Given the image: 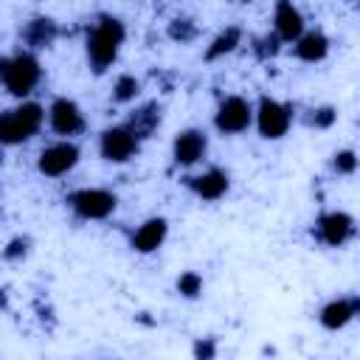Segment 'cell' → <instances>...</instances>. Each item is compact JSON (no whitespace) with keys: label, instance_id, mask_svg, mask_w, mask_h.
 <instances>
[{"label":"cell","instance_id":"d6986e66","mask_svg":"<svg viewBox=\"0 0 360 360\" xmlns=\"http://www.w3.org/2000/svg\"><path fill=\"white\" fill-rule=\"evenodd\" d=\"M239 39H242V31H239L236 25H231V28L219 31V34L211 39V45H208V51H205V59H219V56L231 53V51L239 45Z\"/></svg>","mask_w":360,"mask_h":360},{"label":"cell","instance_id":"6da1fadb","mask_svg":"<svg viewBox=\"0 0 360 360\" xmlns=\"http://www.w3.org/2000/svg\"><path fill=\"white\" fill-rule=\"evenodd\" d=\"M124 37H127L124 22L110 14H101L98 22L87 31V62L93 65L96 73H104L118 59Z\"/></svg>","mask_w":360,"mask_h":360},{"label":"cell","instance_id":"484cf974","mask_svg":"<svg viewBox=\"0 0 360 360\" xmlns=\"http://www.w3.org/2000/svg\"><path fill=\"white\" fill-rule=\"evenodd\" d=\"M25 250H28V239L14 236V239L3 248V256H6V259H20V256H25Z\"/></svg>","mask_w":360,"mask_h":360},{"label":"cell","instance_id":"4fadbf2b","mask_svg":"<svg viewBox=\"0 0 360 360\" xmlns=\"http://www.w3.org/2000/svg\"><path fill=\"white\" fill-rule=\"evenodd\" d=\"M357 309H360V298L357 295H352V298H332V301H326L321 307L318 321H321L323 329H332L335 332V329H343L346 323H352L354 315H357Z\"/></svg>","mask_w":360,"mask_h":360},{"label":"cell","instance_id":"83f0119b","mask_svg":"<svg viewBox=\"0 0 360 360\" xmlns=\"http://www.w3.org/2000/svg\"><path fill=\"white\" fill-rule=\"evenodd\" d=\"M0 163H3V149H0Z\"/></svg>","mask_w":360,"mask_h":360},{"label":"cell","instance_id":"ba28073f","mask_svg":"<svg viewBox=\"0 0 360 360\" xmlns=\"http://www.w3.org/2000/svg\"><path fill=\"white\" fill-rule=\"evenodd\" d=\"M79 158H82V149L73 141H56V143H51V146H45L39 152L37 169L45 177H62L79 163Z\"/></svg>","mask_w":360,"mask_h":360},{"label":"cell","instance_id":"277c9868","mask_svg":"<svg viewBox=\"0 0 360 360\" xmlns=\"http://www.w3.org/2000/svg\"><path fill=\"white\" fill-rule=\"evenodd\" d=\"M253 121H256L262 138L278 141V138L287 135L290 121H292V112H290L287 104H281V101H276V98H270V96H262L259 104L253 107Z\"/></svg>","mask_w":360,"mask_h":360},{"label":"cell","instance_id":"9a60e30c","mask_svg":"<svg viewBox=\"0 0 360 360\" xmlns=\"http://www.w3.org/2000/svg\"><path fill=\"white\" fill-rule=\"evenodd\" d=\"M166 233H169V222L163 217H152L146 219L135 233H132V248L138 253H155L163 242H166Z\"/></svg>","mask_w":360,"mask_h":360},{"label":"cell","instance_id":"8fae6325","mask_svg":"<svg viewBox=\"0 0 360 360\" xmlns=\"http://www.w3.org/2000/svg\"><path fill=\"white\" fill-rule=\"evenodd\" d=\"M318 236L329 248H340L354 236V217L346 211H326L318 219Z\"/></svg>","mask_w":360,"mask_h":360},{"label":"cell","instance_id":"e0dca14e","mask_svg":"<svg viewBox=\"0 0 360 360\" xmlns=\"http://www.w3.org/2000/svg\"><path fill=\"white\" fill-rule=\"evenodd\" d=\"M56 22L51 17H34L25 22V31H22V39L31 45V48H48L53 45L56 39Z\"/></svg>","mask_w":360,"mask_h":360},{"label":"cell","instance_id":"44dd1931","mask_svg":"<svg viewBox=\"0 0 360 360\" xmlns=\"http://www.w3.org/2000/svg\"><path fill=\"white\" fill-rule=\"evenodd\" d=\"M177 292H180L183 298H197V295L202 292V276L194 273V270L180 273V276H177Z\"/></svg>","mask_w":360,"mask_h":360},{"label":"cell","instance_id":"2e32d148","mask_svg":"<svg viewBox=\"0 0 360 360\" xmlns=\"http://www.w3.org/2000/svg\"><path fill=\"white\" fill-rule=\"evenodd\" d=\"M292 51L301 62H321L326 59L329 53V37L321 31V28H312V31H304L295 42H292Z\"/></svg>","mask_w":360,"mask_h":360},{"label":"cell","instance_id":"ac0fdd59","mask_svg":"<svg viewBox=\"0 0 360 360\" xmlns=\"http://www.w3.org/2000/svg\"><path fill=\"white\" fill-rule=\"evenodd\" d=\"M160 124V107L158 104H143L141 110H135L132 112V118L127 121V127L135 132V138L141 141V138H146L155 127Z\"/></svg>","mask_w":360,"mask_h":360},{"label":"cell","instance_id":"d4e9b609","mask_svg":"<svg viewBox=\"0 0 360 360\" xmlns=\"http://www.w3.org/2000/svg\"><path fill=\"white\" fill-rule=\"evenodd\" d=\"M217 357V340L214 338H200L194 343V360H214Z\"/></svg>","mask_w":360,"mask_h":360},{"label":"cell","instance_id":"52a82bcc","mask_svg":"<svg viewBox=\"0 0 360 360\" xmlns=\"http://www.w3.org/2000/svg\"><path fill=\"white\" fill-rule=\"evenodd\" d=\"M141 141L135 138V132L127 127V124H115V127H107L98 138V152L104 160L110 163H127L129 158H135Z\"/></svg>","mask_w":360,"mask_h":360},{"label":"cell","instance_id":"7c38bea8","mask_svg":"<svg viewBox=\"0 0 360 360\" xmlns=\"http://www.w3.org/2000/svg\"><path fill=\"white\" fill-rule=\"evenodd\" d=\"M273 31L278 42H295L307 28H304V14L298 6H292L290 0L276 3L273 8Z\"/></svg>","mask_w":360,"mask_h":360},{"label":"cell","instance_id":"cb8c5ba5","mask_svg":"<svg viewBox=\"0 0 360 360\" xmlns=\"http://www.w3.org/2000/svg\"><path fill=\"white\" fill-rule=\"evenodd\" d=\"M335 121H338V110H335V107H318V110H312V127L326 129V127H332Z\"/></svg>","mask_w":360,"mask_h":360},{"label":"cell","instance_id":"7a4b0ae2","mask_svg":"<svg viewBox=\"0 0 360 360\" xmlns=\"http://www.w3.org/2000/svg\"><path fill=\"white\" fill-rule=\"evenodd\" d=\"M45 121V107L37 101H20L17 107L0 110V146L25 143L39 132Z\"/></svg>","mask_w":360,"mask_h":360},{"label":"cell","instance_id":"4316f807","mask_svg":"<svg viewBox=\"0 0 360 360\" xmlns=\"http://www.w3.org/2000/svg\"><path fill=\"white\" fill-rule=\"evenodd\" d=\"M8 59H11V56H0V82L6 79V70H8Z\"/></svg>","mask_w":360,"mask_h":360},{"label":"cell","instance_id":"ffe728a7","mask_svg":"<svg viewBox=\"0 0 360 360\" xmlns=\"http://www.w3.org/2000/svg\"><path fill=\"white\" fill-rule=\"evenodd\" d=\"M138 90H141V82H138L132 73H121V76L115 79V84H112V101L127 104V101H132V98L138 96Z\"/></svg>","mask_w":360,"mask_h":360},{"label":"cell","instance_id":"603a6c76","mask_svg":"<svg viewBox=\"0 0 360 360\" xmlns=\"http://www.w3.org/2000/svg\"><path fill=\"white\" fill-rule=\"evenodd\" d=\"M194 34H197V28H194V22L191 20H172L169 22V37L172 39H180V42H188V39H194Z\"/></svg>","mask_w":360,"mask_h":360},{"label":"cell","instance_id":"8992f818","mask_svg":"<svg viewBox=\"0 0 360 360\" xmlns=\"http://www.w3.org/2000/svg\"><path fill=\"white\" fill-rule=\"evenodd\" d=\"M253 124V104L242 96H225L214 112V127L222 135H239Z\"/></svg>","mask_w":360,"mask_h":360},{"label":"cell","instance_id":"5b68a950","mask_svg":"<svg viewBox=\"0 0 360 360\" xmlns=\"http://www.w3.org/2000/svg\"><path fill=\"white\" fill-rule=\"evenodd\" d=\"M68 202L82 219H107L118 208V197L107 188H79L68 197Z\"/></svg>","mask_w":360,"mask_h":360},{"label":"cell","instance_id":"30bf717a","mask_svg":"<svg viewBox=\"0 0 360 360\" xmlns=\"http://www.w3.org/2000/svg\"><path fill=\"white\" fill-rule=\"evenodd\" d=\"M205 149H208V135L194 127L177 132L172 141V158L177 166H194L197 160L205 158Z\"/></svg>","mask_w":360,"mask_h":360},{"label":"cell","instance_id":"9c48e42d","mask_svg":"<svg viewBox=\"0 0 360 360\" xmlns=\"http://www.w3.org/2000/svg\"><path fill=\"white\" fill-rule=\"evenodd\" d=\"M48 124H51V129H53L56 135H62V138L68 141L70 135H76V132L84 129L82 107H79L73 98L59 96V98H53L51 107H48Z\"/></svg>","mask_w":360,"mask_h":360},{"label":"cell","instance_id":"3957f363","mask_svg":"<svg viewBox=\"0 0 360 360\" xmlns=\"http://www.w3.org/2000/svg\"><path fill=\"white\" fill-rule=\"evenodd\" d=\"M42 79V68H39V59L34 53H17L8 59V70H6V90L17 98H25Z\"/></svg>","mask_w":360,"mask_h":360},{"label":"cell","instance_id":"5bb4252c","mask_svg":"<svg viewBox=\"0 0 360 360\" xmlns=\"http://www.w3.org/2000/svg\"><path fill=\"white\" fill-rule=\"evenodd\" d=\"M188 188L200 197V200H219L222 194H228L231 188V177L222 169H205L202 174L188 177Z\"/></svg>","mask_w":360,"mask_h":360},{"label":"cell","instance_id":"7402d4cb","mask_svg":"<svg viewBox=\"0 0 360 360\" xmlns=\"http://www.w3.org/2000/svg\"><path fill=\"white\" fill-rule=\"evenodd\" d=\"M332 169H335L338 174H354V169H357V155H354L352 149H340V152H335V158H332Z\"/></svg>","mask_w":360,"mask_h":360}]
</instances>
